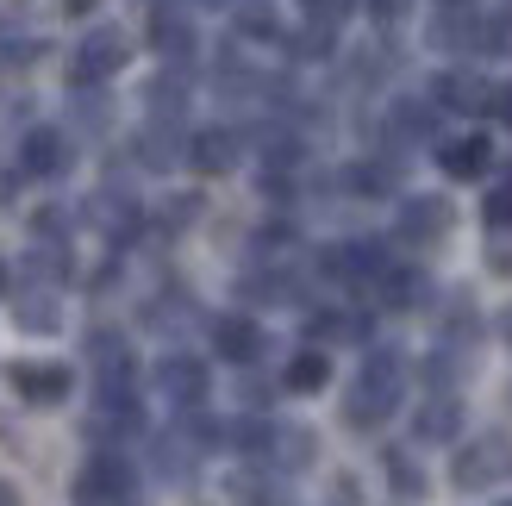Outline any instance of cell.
Wrapping results in <instances>:
<instances>
[{
    "instance_id": "4316f807",
    "label": "cell",
    "mask_w": 512,
    "mask_h": 506,
    "mask_svg": "<svg viewBox=\"0 0 512 506\" xmlns=\"http://www.w3.org/2000/svg\"><path fill=\"white\" fill-rule=\"evenodd\" d=\"M0 506H19V494H13V482H0Z\"/></svg>"
},
{
    "instance_id": "ba28073f",
    "label": "cell",
    "mask_w": 512,
    "mask_h": 506,
    "mask_svg": "<svg viewBox=\"0 0 512 506\" xmlns=\"http://www.w3.org/2000/svg\"><path fill=\"white\" fill-rule=\"evenodd\" d=\"M188 163L200 175H225L238 163V132H232V125H207V132H194L188 138Z\"/></svg>"
},
{
    "instance_id": "277c9868",
    "label": "cell",
    "mask_w": 512,
    "mask_h": 506,
    "mask_svg": "<svg viewBox=\"0 0 512 506\" xmlns=\"http://www.w3.org/2000/svg\"><path fill=\"white\" fill-rule=\"evenodd\" d=\"M125 57H132V38H125L119 25H94V32L75 44L69 75H75L82 88H94V82H107V75H119V69H125Z\"/></svg>"
},
{
    "instance_id": "8fae6325",
    "label": "cell",
    "mask_w": 512,
    "mask_h": 506,
    "mask_svg": "<svg viewBox=\"0 0 512 506\" xmlns=\"http://www.w3.org/2000/svg\"><path fill=\"white\" fill-rule=\"evenodd\" d=\"M213 350H219L225 363H256V350H263V332H256V319L225 313V319H213Z\"/></svg>"
},
{
    "instance_id": "cb8c5ba5",
    "label": "cell",
    "mask_w": 512,
    "mask_h": 506,
    "mask_svg": "<svg viewBox=\"0 0 512 506\" xmlns=\"http://www.w3.org/2000/svg\"><path fill=\"white\" fill-rule=\"evenodd\" d=\"M300 7H306V19H313V25H338L356 0H300Z\"/></svg>"
},
{
    "instance_id": "4dcf8cb0",
    "label": "cell",
    "mask_w": 512,
    "mask_h": 506,
    "mask_svg": "<svg viewBox=\"0 0 512 506\" xmlns=\"http://www.w3.org/2000/svg\"><path fill=\"white\" fill-rule=\"evenodd\" d=\"M506 506H512V500H506Z\"/></svg>"
},
{
    "instance_id": "484cf974",
    "label": "cell",
    "mask_w": 512,
    "mask_h": 506,
    "mask_svg": "<svg viewBox=\"0 0 512 506\" xmlns=\"http://www.w3.org/2000/svg\"><path fill=\"white\" fill-rule=\"evenodd\" d=\"M38 238H63V207H44L38 213Z\"/></svg>"
},
{
    "instance_id": "7402d4cb",
    "label": "cell",
    "mask_w": 512,
    "mask_h": 506,
    "mask_svg": "<svg viewBox=\"0 0 512 506\" xmlns=\"http://www.w3.org/2000/svg\"><path fill=\"white\" fill-rule=\"evenodd\" d=\"M481 219H488V225H500V232L512 225V175H506V182H500L488 200H481Z\"/></svg>"
},
{
    "instance_id": "f546056e",
    "label": "cell",
    "mask_w": 512,
    "mask_h": 506,
    "mask_svg": "<svg viewBox=\"0 0 512 506\" xmlns=\"http://www.w3.org/2000/svg\"><path fill=\"white\" fill-rule=\"evenodd\" d=\"M7 13H13V0H0V19H7Z\"/></svg>"
},
{
    "instance_id": "603a6c76",
    "label": "cell",
    "mask_w": 512,
    "mask_h": 506,
    "mask_svg": "<svg viewBox=\"0 0 512 506\" xmlns=\"http://www.w3.org/2000/svg\"><path fill=\"white\" fill-rule=\"evenodd\" d=\"M38 50H44L38 38H0V63H7V69H25Z\"/></svg>"
},
{
    "instance_id": "52a82bcc",
    "label": "cell",
    "mask_w": 512,
    "mask_h": 506,
    "mask_svg": "<svg viewBox=\"0 0 512 506\" xmlns=\"http://www.w3.org/2000/svg\"><path fill=\"white\" fill-rule=\"evenodd\" d=\"M88 363L100 369V388H132V375H138L132 344H125L119 332H94L88 338Z\"/></svg>"
},
{
    "instance_id": "d6986e66",
    "label": "cell",
    "mask_w": 512,
    "mask_h": 506,
    "mask_svg": "<svg viewBox=\"0 0 512 506\" xmlns=\"http://www.w3.org/2000/svg\"><path fill=\"white\" fill-rule=\"evenodd\" d=\"M238 32L244 38H281V25H275V13L263 7V0H244V7H238Z\"/></svg>"
},
{
    "instance_id": "9a60e30c",
    "label": "cell",
    "mask_w": 512,
    "mask_h": 506,
    "mask_svg": "<svg viewBox=\"0 0 512 506\" xmlns=\"http://www.w3.org/2000/svg\"><path fill=\"white\" fill-rule=\"evenodd\" d=\"M269 457L281 469H306L319 457V438H313V425H275V438H269Z\"/></svg>"
},
{
    "instance_id": "44dd1931",
    "label": "cell",
    "mask_w": 512,
    "mask_h": 506,
    "mask_svg": "<svg viewBox=\"0 0 512 506\" xmlns=\"http://www.w3.org/2000/svg\"><path fill=\"white\" fill-rule=\"evenodd\" d=\"M438 94L450 100V107H481V100H488V88H475V75H444Z\"/></svg>"
},
{
    "instance_id": "5b68a950",
    "label": "cell",
    "mask_w": 512,
    "mask_h": 506,
    "mask_svg": "<svg viewBox=\"0 0 512 506\" xmlns=\"http://www.w3.org/2000/svg\"><path fill=\"white\" fill-rule=\"evenodd\" d=\"M88 432H94V438H138V432H144L138 394H132V388H100V407H94V419H88Z\"/></svg>"
},
{
    "instance_id": "9c48e42d",
    "label": "cell",
    "mask_w": 512,
    "mask_h": 506,
    "mask_svg": "<svg viewBox=\"0 0 512 506\" xmlns=\"http://www.w3.org/2000/svg\"><path fill=\"white\" fill-rule=\"evenodd\" d=\"M157 388L175 400V407H200V400H207V369L194 357H163L157 363Z\"/></svg>"
},
{
    "instance_id": "3957f363",
    "label": "cell",
    "mask_w": 512,
    "mask_h": 506,
    "mask_svg": "<svg viewBox=\"0 0 512 506\" xmlns=\"http://www.w3.org/2000/svg\"><path fill=\"white\" fill-rule=\"evenodd\" d=\"M132 500V463L119 450H100L75 475V506H125Z\"/></svg>"
},
{
    "instance_id": "f1b7e54d",
    "label": "cell",
    "mask_w": 512,
    "mask_h": 506,
    "mask_svg": "<svg viewBox=\"0 0 512 506\" xmlns=\"http://www.w3.org/2000/svg\"><path fill=\"white\" fill-rule=\"evenodd\" d=\"M0 294H7V263H0Z\"/></svg>"
},
{
    "instance_id": "4fadbf2b",
    "label": "cell",
    "mask_w": 512,
    "mask_h": 506,
    "mask_svg": "<svg viewBox=\"0 0 512 506\" xmlns=\"http://www.w3.org/2000/svg\"><path fill=\"white\" fill-rule=\"evenodd\" d=\"M150 44H157L163 57H188V50H194V25H188V13L169 7V0H157V7H150Z\"/></svg>"
},
{
    "instance_id": "8992f818",
    "label": "cell",
    "mask_w": 512,
    "mask_h": 506,
    "mask_svg": "<svg viewBox=\"0 0 512 506\" xmlns=\"http://www.w3.org/2000/svg\"><path fill=\"white\" fill-rule=\"evenodd\" d=\"M7 382L25 407H57V400H69V369L63 363H13Z\"/></svg>"
},
{
    "instance_id": "e0dca14e",
    "label": "cell",
    "mask_w": 512,
    "mask_h": 506,
    "mask_svg": "<svg viewBox=\"0 0 512 506\" xmlns=\"http://www.w3.org/2000/svg\"><path fill=\"white\" fill-rule=\"evenodd\" d=\"M456 425H463V407H456L450 394H438V400H425V407H419V438H425V444L456 438Z\"/></svg>"
},
{
    "instance_id": "30bf717a",
    "label": "cell",
    "mask_w": 512,
    "mask_h": 506,
    "mask_svg": "<svg viewBox=\"0 0 512 506\" xmlns=\"http://www.w3.org/2000/svg\"><path fill=\"white\" fill-rule=\"evenodd\" d=\"M19 163H25V175H63L69 169V138L63 132H50V125H38V132H25V144H19Z\"/></svg>"
},
{
    "instance_id": "7c38bea8",
    "label": "cell",
    "mask_w": 512,
    "mask_h": 506,
    "mask_svg": "<svg viewBox=\"0 0 512 506\" xmlns=\"http://www.w3.org/2000/svg\"><path fill=\"white\" fill-rule=\"evenodd\" d=\"M450 232V207L444 200H406L400 207V238L406 244H438Z\"/></svg>"
},
{
    "instance_id": "83f0119b",
    "label": "cell",
    "mask_w": 512,
    "mask_h": 506,
    "mask_svg": "<svg viewBox=\"0 0 512 506\" xmlns=\"http://www.w3.org/2000/svg\"><path fill=\"white\" fill-rule=\"evenodd\" d=\"M500 325H506V338H512V307H506V319H500Z\"/></svg>"
},
{
    "instance_id": "d4e9b609",
    "label": "cell",
    "mask_w": 512,
    "mask_h": 506,
    "mask_svg": "<svg viewBox=\"0 0 512 506\" xmlns=\"http://www.w3.org/2000/svg\"><path fill=\"white\" fill-rule=\"evenodd\" d=\"M406 7H413V0H369V13H375V19H388V25L406 19Z\"/></svg>"
},
{
    "instance_id": "ffe728a7",
    "label": "cell",
    "mask_w": 512,
    "mask_h": 506,
    "mask_svg": "<svg viewBox=\"0 0 512 506\" xmlns=\"http://www.w3.org/2000/svg\"><path fill=\"white\" fill-rule=\"evenodd\" d=\"M381 463H388V475H394V488H400L406 500H413V494H425V475L413 469V457H406V450H388V457H381Z\"/></svg>"
},
{
    "instance_id": "7a4b0ae2",
    "label": "cell",
    "mask_w": 512,
    "mask_h": 506,
    "mask_svg": "<svg viewBox=\"0 0 512 506\" xmlns=\"http://www.w3.org/2000/svg\"><path fill=\"white\" fill-rule=\"evenodd\" d=\"M450 482L456 488H494L512 482V438L506 432H481V444H463L450 463Z\"/></svg>"
},
{
    "instance_id": "ac0fdd59",
    "label": "cell",
    "mask_w": 512,
    "mask_h": 506,
    "mask_svg": "<svg viewBox=\"0 0 512 506\" xmlns=\"http://www.w3.org/2000/svg\"><path fill=\"white\" fill-rule=\"evenodd\" d=\"M444 169L456 175V182H469V175H481L488 169V138H456V144H444Z\"/></svg>"
},
{
    "instance_id": "6da1fadb",
    "label": "cell",
    "mask_w": 512,
    "mask_h": 506,
    "mask_svg": "<svg viewBox=\"0 0 512 506\" xmlns=\"http://www.w3.org/2000/svg\"><path fill=\"white\" fill-rule=\"evenodd\" d=\"M400 375H406V363L394 357V350H375V357L363 363V375H356V388H350V400H344V419L356 425V432H375V425L394 413Z\"/></svg>"
},
{
    "instance_id": "5bb4252c",
    "label": "cell",
    "mask_w": 512,
    "mask_h": 506,
    "mask_svg": "<svg viewBox=\"0 0 512 506\" xmlns=\"http://www.w3.org/2000/svg\"><path fill=\"white\" fill-rule=\"evenodd\" d=\"M13 319L25 325V332L50 338V332H63V300L50 294V288H38V294H19V300H13Z\"/></svg>"
},
{
    "instance_id": "2e32d148",
    "label": "cell",
    "mask_w": 512,
    "mask_h": 506,
    "mask_svg": "<svg viewBox=\"0 0 512 506\" xmlns=\"http://www.w3.org/2000/svg\"><path fill=\"white\" fill-rule=\"evenodd\" d=\"M281 382H288L294 394H319L331 382V357H325V350H300V357L281 369Z\"/></svg>"
}]
</instances>
